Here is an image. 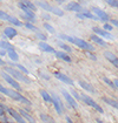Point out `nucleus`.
Here are the masks:
<instances>
[{
	"mask_svg": "<svg viewBox=\"0 0 118 123\" xmlns=\"http://www.w3.org/2000/svg\"><path fill=\"white\" fill-rule=\"evenodd\" d=\"M103 101L106 102L108 104H110V105H112V107H115V108H117V105H118L115 100H111V98H108V97H103Z\"/></svg>",
	"mask_w": 118,
	"mask_h": 123,
	"instance_id": "nucleus-27",
	"label": "nucleus"
},
{
	"mask_svg": "<svg viewBox=\"0 0 118 123\" xmlns=\"http://www.w3.org/2000/svg\"><path fill=\"white\" fill-rule=\"evenodd\" d=\"M0 66H5V62H4L1 59H0Z\"/></svg>",
	"mask_w": 118,
	"mask_h": 123,
	"instance_id": "nucleus-46",
	"label": "nucleus"
},
{
	"mask_svg": "<svg viewBox=\"0 0 118 123\" xmlns=\"http://www.w3.org/2000/svg\"><path fill=\"white\" fill-rule=\"evenodd\" d=\"M0 19H1V20H7V21H8V19H10V15H8L6 12L0 11Z\"/></svg>",
	"mask_w": 118,
	"mask_h": 123,
	"instance_id": "nucleus-30",
	"label": "nucleus"
},
{
	"mask_svg": "<svg viewBox=\"0 0 118 123\" xmlns=\"http://www.w3.org/2000/svg\"><path fill=\"white\" fill-rule=\"evenodd\" d=\"M6 111H8L11 116H12V117H13V118H14V120H15V121H17L18 123H27L26 121H25V120H24V118H22V117H21V115H20L19 113H17L14 109L7 108V110H6Z\"/></svg>",
	"mask_w": 118,
	"mask_h": 123,
	"instance_id": "nucleus-12",
	"label": "nucleus"
},
{
	"mask_svg": "<svg viewBox=\"0 0 118 123\" xmlns=\"http://www.w3.org/2000/svg\"><path fill=\"white\" fill-rule=\"evenodd\" d=\"M108 4L110 5V6L115 7V8H117V7H118V1H117V0H112V1H111V0H109Z\"/></svg>",
	"mask_w": 118,
	"mask_h": 123,
	"instance_id": "nucleus-35",
	"label": "nucleus"
},
{
	"mask_svg": "<svg viewBox=\"0 0 118 123\" xmlns=\"http://www.w3.org/2000/svg\"><path fill=\"white\" fill-rule=\"evenodd\" d=\"M59 46H60V48H63L64 50H66V52H72V49H71V47H69L66 43H63V42H59L58 43Z\"/></svg>",
	"mask_w": 118,
	"mask_h": 123,
	"instance_id": "nucleus-33",
	"label": "nucleus"
},
{
	"mask_svg": "<svg viewBox=\"0 0 118 123\" xmlns=\"http://www.w3.org/2000/svg\"><path fill=\"white\" fill-rule=\"evenodd\" d=\"M65 118H66V122H67V123H72V121H71V118H70L69 116H66Z\"/></svg>",
	"mask_w": 118,
	"mask_h": 123,
	"instance_id": "nucleus-43",
	"label": "nucleus"
},
{
	"mask_svg": "<svg viewBox=\"0 0 118 123\" xmlns=\"http://www.w3.org/2000/svg\"><path fill=\"white\" fill-rule=\"evenodd\" d=\"M97 123H102V121H100V120H97Z\"/></svg>",
	"mask_w": 118,
	"mask_h": 123,
	"instance_id": "nucleus-48",
	"label": "nucleus"
},
{
	"mask_svg": "<svg viewBox=\"0 0 118 123\" xmlns=\"http://www.w3.org/2000/svg\"><path fill=\"white\" fill-rule=\"evenodd\" d=\"M11 24H13V25H15V26H22V22L18 20L17 18H13V17H10V19H8Z\"/></svg>",
	"mask_w": 118,
	"mask_h": 123,
	"instance_id": "nucleus-28",
	"label": "nucleus"
},
{
	"mask_svg": "<svg viewBox=\"0 0 118 123\" xmlns=\"http://www.w3.org/2000/svg\"><path fill=\"white\" fill-rule=\"evenodd\" d=\"M77 18L79 19H92V20H99L95 14H92L91 12H88V11H81L80 13H77Z\"/></svg>",
	"mask_w": 118,
	"mask_h": 123,
	"instance_id": "nucleus-11",
	"label": "nucleus"
},
{
	"mask_svg": "<svg viewBox=\"0 0 118 123\" xmlns=\"http://www.w3.org/2000/svg\"><path fill=\"white\" fill-rule=\"evenodd\" d=\"M52 103L54 104V108H56V111L59 114V115H61L63 114V111H64V104H63V102L60 101V98H59L57 95H52Z\"/></svg>",
	"mask_w": 118,
	"mask_h": 123,
	"instance_id": "nucleus-6",
	"label": "nucleus"
},
{
	"mask_svg": "<svg viewBox=\"0 0 118 123\" xmlns=\"http://www.w3.org/2000/svg\"><path fill=\"white\" fill-rule=\"evenodd\" d=\"M90 38H91V40H92V41H95L96 43H98V45H100L102 47H106V42H105V41H104V40H103L102 38H99V37H97L96 34H92V35H91Z\"/></svg>",
	"mask_w": 118,
	"mask_h": 123,
	"instance_id": "nucleus-21",
	"label": "nucleus"
},
{
	"mask_svg": "<svg viewBox=\"0 0 118 123\" xmlns=\"http://www.w3.org/2000/svg\"><path fill=\"white\" fill-rule=\"evenodd\" d=\"M61 93H63V95H64V97H65V100L69 102V104L71 105V107H73L74 109L76 108H78V103H77V101L72 97V95H70L65 89H61Z\"/></svg>",
	"mask_w": 118,
	"mask_h": 123,
	"instance_id": "nucleus-9",
	"label": "nucleus"
},
{
	"mask_svg": "<svg viewBox=\"0 0 118 123\" xmlns=\"http://www.w3.org/2000/svg\"><path fill=\"white\" fill-rule=\"evenodd\" d=\"M0 55H6V50H0Z\"/></svg>",
	"mask_w": 118,
	"mask_h": 123,
	"instance_id": "nucleus-44",
	"label": "nucleus"
},
{
	"mask_svg": "<svg viewBox=\"0 0 118 123\" xmlns=\"http://www.w3.org/2000/svg\"><path fill=\"white\" fill-rule=\"evenodd\" d=\"M15 66L18 67V68H19L22 73H25V74H29V70H27V69H26V68H25L24 66H21V65H15Z\"/></svg>",
	"mask_w": 118,
	"mask_h": 123,
	"instance_id": "nucleus-37",
	"label": "nucleus"
},
{
	"mask_svg": "<svg viewBox=\"0 0 118 123\" xmlns=\"http://www.w3.org/2000/svg\"><path fill=\"white\" fill-rule=\"evenodd\" d=\"M66 10L67 11H73V12H77V13H80L83 10V7L80 6V4L78 2H70L69 5L66 6Z\"/></svg>",
	"mask_w": 118,
	"mask_h": 123,
	"instance_id": "nucleus-13",
	"label": "nucleus"
},
{
	"mask_svg": "<svg viewBox=\"0 0 118 123\" xmlns=\"http://www.w3.org/2000/svg\"><path fill=\"white\" fill-rule=\"evenodd\" d=\"M104 56L106 57L115 67H118V60L113 53H111V52H105V53H104Z\"/></svg>",
	"mask_w": 118,
	"mask_h": 123,
	"instance_id": "nucleus-15",
	"label": "nucleus"
},
{
	"mask_svg": "<svg viewBox=\"0 0 118 123\" xmlns=\"http://www.w3.org/2000/svg\"><path fill=\"white\" fill-rule=\"evenodd\" d=\"M19 7L21 8V10H22V12H24V14H26L27 17H30V18H32V19H34V18H36L34 13H33V12H32L31 10H29V8H27V7H26V6L24 5V2H22V1H20V2H19Z\"/></svg>",
	"mask_w": 118,
	"mask_h": 123,
	"instance_id": "nucleus-17",
	"label": "nucleus"
},
{
	"mask_svg": "<svg viewBox=\"0 0 118 123\" xmlns=\"http://www.w3.org/2000/svg\"><path fill=\"white\" fill-rule=\"evenodd\" d=\"M4 33H5V35L7 37V38H14L15 35H17V29L13 28V27H7V28H5L4 31Z\"/></svg>",
	"mask_w": 118,
	"mask_h": 123,
	"instance_id": "nucleus-19",
	"label": "nucleus"
},
{
	"mask_svg": "<svg viewBox=\"0 0 118 123\" xmlns=\"http://www.w3.org/2000/svg\"><path fill=\"white\" fill-rule=\"evenodd\" d=\"M1 116H4V111H2V110L0 109V117H1Z\"/></svg>",
	"mask_w": 118,
	"mask_h": 123,
	"instance_id": "nucleus-47",
	"label": "nucleus"
},
{
	"mask_svg": "<svg viewBox=\"0 0 118 123\" xmlns=\"http://www.w3.org/2000/svg\"><path fill=\"white\" fill-rule=\"evenodd\" d=\"M40 118H41L44 122H46V123H54V122H52V118H51V117H49L47 115H44V114H41V115H40Z\"/></svg>",
	"mask_w": 118,
	"mask_h": 123,
	"instance_id": "nucleus-29",
	"label": "nucleus"
},
{
	"mask_svg": "<svg viewBox=\"0 0 118 123\" xmlns=\"http://www.w3.org/2000/svg\"><path fill=\"white\" fill-rule=\"evenodd\" d=\"M44 18H45L46 20H50V19H51V18H50V15H47V14H44Z\"/></svg>",
	"mask_w": 118,
	"mask_h": 123,
	"instance_id": "nucleus-45",
	"label": "nucleus"
},
{
	"mask_svg": "<svg viewBox=\"0 0 118 123\" xmlns=\"http://www.w3.org/2000/svg\"><path fill=\"white\" fill-rule=\"evenodd\" d=\"M110 21H111V24H110V25H111V26H112V25H113V26H117V20H110Z\"/></svg>",
	"mask_w": 118,
	"mask_h": 123,
	"instance_id": "nucleus-42",
	"label": "nucleus"
},
{
	"mask_svg": "<svg viewBox=\"0 0 118 123\" xmlns=\"http://www.w3.org/2000/svg\"><path fill=\"white\" fill-rule=\"evenodd\" d=\"M38 5H39L40 7H43L45 11H49L51 13H54L56 15H59V17H63L64 15V12L61 10H59V8H56V7H52V6H50L47 2H44V1H38L37 2Z\"/></svg>",
	"mask_w": 118,
	"mask_h": 123,
	"instance_id": "nucleus-5",
	"label": "nucleus"
},
{
	"mask_svg": "<svg viewBox=\"0 0 118 123\" xmlns=\"http://www.w3.org/2000/svg\"><path fill=\"white\" fill-rule=\"evenodd\" d=\"M37 37H38L39 39H41V40H43V42H45V40H46V37H45L44 34H41V33H38V34H37Z\"/></svg>",
	"mask_w": 118,
	"mask_h": 123,
	"instance_id": "nucleus-38",
	"label": "nucleus"
},
{
	"mask_svg": "<svg viewBox=\"0 0 118 123\" xmlns=\"http://www.w3.org/2000/svg\"><path fill=\"white\" fill-rule=\"evenodd\" d=\"M0 48H2V50H14V47L8 43V42H6V41H0Z\"/></svg>",
	"mask_w": 118,
	"mask_h": 123,
	"instance_id": "nucleus-23",
	"label": "nucleus"
},
{
	"mask_svg": "<svg viewBox=\"0 0 118 123\" xmlns=\"http://www.w3.org/2000/svg\"><path fill=\"white\" fill-rule=\"evenodd\" d=\"M72 43H74L76 46H78L79 48H81V49H85V50H95V47L91 45V43H88L86 42L85 40H83V39H79V38H73V41H72Z\"/></svg>",
	"mask_w": 118,
	"mask_h": 123,
	"instance_id": "nucleus-4",
	"label": "nucleus"
},
{
	"mask_svg": "<svg viewBox=\"0 0 118 123\" xmlns=\"http://www.w3.org/2000/svg\"><path fill=\"white\" fill-rule=\"evenodd\" d=\"M44 27L47 29L50 33H54V28H53V27H52L51 25H49V24H46V22H45V24H44Z\"/></svg>",
	"mask_w": 118,
	"mask_h": 123,
	"instance_id": "nucleus-36",
	"label": "nucleus"
},
{
	"mask_svg": "<svg viewBox=\"0 0 118 123\" xmlns=\"http://www.w3.org/2000/svg\"><path fill=\"white\" fill-rule=\"evenodd\" d=\"M93 32L96 33V35H97V37L100 35V37H104V38H106V39H112L111 33H108V32H105L104 29L99 28V27H93Z\"/></svg>",
	"mask_w": 118,
	"mask_h": 123,
	"instance_id": "nucleus-14",
	"label": "nucleus"
},
{
	"mask_svg": "<svg viewBox=\"0 0 118 123\" xmlns=\"http://www.w3.org/2000/svg\"><path fill=\"white\" fill-rule=\"evenodd\" d=\"M6 95H7V96H10L11 98L15 100L17 102H21V103H25V104H29V105H31V102H30L26 97H24L22 95H20L19 93H17V92H14V90H12V89H7V93H6Z\"/></svg>",
	"mask_w": 118,
	"mask_h": 123,
	"instance_id": "nucleus-3",
	"label": "nucleus"
},
{
	"mask_svg": "<svg viewBox=\"0 0 118 123\" xmlns=\"http://www.w3.org/2000/svg\"><path fill=\"white\" fill-rule=\"evenodd\" d=\"M0 74H1V76L4 77V80H5L7 83H10V85L12 86L13 88H15L17 90H21V87H20V85L18 83V82H17V81H15V80H14V79H12V77H11L8 74H6L5 72H1Z\"/></svg>",
	"mask_w": 118,
	"mask_h": 123,
	"instance_id": "nucleus-7",
	"label": "nucleus"
},
{
	"mask_svg": "<svg viewBox=\"0 0 118 123\" xmlns=\"http://www.w3.org/2000/svg\"><path fill=\"white\" fill-rule=\"evenodd\" d=\"M53 74H54V76H56L58 80H60L61 82H64V83L70 85V86L73 85V81H72V79H71V77H69V76H66L65 74H61V73H59V72H54Z\"/></svg>",
	"mask_w": 118,
	"mask_h": 123,
	"instance_id": "nucleus-10",
	"label": "nucleus"
},
{
	"mask_svg": "<svg viewBox=\"0 0 118 123\" xmlns=\"http://www.w3.org/2000/svg\"><path fill=\"white\" fill-rule=\"evenodd\" d=\"M2 72H5L6 74H8V75H10L12 79H15V81L18 80V81H21V82H26V83H30V80L27 79V77H26V76L24 75V74H21L20 72H18L17 69L12 68V67H5Z\"/></svg>",
	"mask_w": 118,
	"mask_h": 123,
	"instance_id": "nucleus-1",
	"label": "nucleus"
},
{
	"mask_svg": "<svg viewBox=\"0 0 118 123\" xmlns=\"http://www.w3.org/2000/svg\"><path fill=\"white\" fill-rule=\"evenodd\" d=\"M39 47L43 49V50H45L46 53H54L56 50H54V48L53 47H51L49 43H46V42H39Z\"/></svg>",
	"mask_w": 118,
	"mask_h": 123,
	"instance_id": "nucleus-20",
	"label": "nucleus"
},
{
	"mask_svg": "<svg viewBox=\"0 0 118 123\" xmlns=\"http://www.w3.org/2000/svg\"><path fill=\"white\" fill-rule=\"evenodd\" d=\"M103 81H104V82H105V83H106L109 87H111V88L116 89V87H115V85H113V82H112L111 80H109L108 77H103Z\"/></svg>",
	"mask_w": 118,
	"mask_h": 123,
	"instance_id": "nucleus-31",
	"label": "nucleus"
},
{
	"mask_svg": "<svg viewBox=\"0 0 118 123\" xmlns=\"http://www.w3.org/2000/svg\"><path fill=\"white\" fill-rule=\"evenodd\" d=\"M71 93H72V95H73L74 97H77V98H80V97H79V95L77 94V92H76V90H73V89H71Z\"/></svg>",
	"mask_w": 118,
	"mask_h": 123,
	"instance_id": "nucleus-39",
	"label": "nucleus"
},
{
	"mask_svg": "<svg viewBox=\"0 0 118 123\" xmlns=\"http://www.w3.org/2000/svg\"><path fill=\"white\" fill-rule=\"evenodd\" d=\"M54 54L57 55V57H59V59H61V60H64V61H66V62H71V57L65 53V52H54Z\"/></svg>",
	"mask_w": 118,
	"mask_h": 123,
	"instance_id": "nucleus-22",
	"label": "nucleus"
},
{
	"mask_svg": "<svg viewBox=\"0 0 118 123\" xmlns=\"http://www.w3.org/2000/svg\"><path fill=\"white\" fill-rule=\"evenodd\" d=\"M103 28H104V31H105V32H108V33H110V31H112V29H113V27H112V26H111L110 24H105ZM103 28H102V29H103Z\"/></svg>",
	"mask_w": 118,
	"mask_h": 123,
	"instance_id": "nucleus-34",
	"label": "nucleus"
},
{
	"mask_svg": "<svg viewBox=\"0 0 118 123\" xmlns=\"http://www.w3.org/2000/svg\"><path fill=\"white\" fill-rule=\"evenodd\" d=\"M25 27H26V28H29V29H31V31H34V32H39V29L37 28L36 26H33L32 24H29V22H25Z\"/></svg>",
	"mask_w": 118,
	"mask_h": 123,
	"instance_id": "nucleus-32",
	"label": "nucleus"
},
{
	"mask_svg": "<svg viewBox=\"0 0 118 123\" xmlns=\"http://www.w3.org/2000/svg\"><path fill=\"white\" fill-rule=\"evenodd\" d=\"M78 83H79V86H80V87H81L83 89L88 90V92H90V93H96L95 88H93L92 86L90 85V83H88V82H85V81H79Z\"/></svg>",
	"mask_w": 118,
	"mask_h": 123,
	"instance_id": "nucleus-18",
	"label": "nucleus"
},
{
	"mask_svg": "<svg viewBox=\"0 0 118 123\" xmlns=\"http://www.w3.org/2000/svg\"><path fill=\"white\" fill-rule=\"evenodd\" d=\"M88 57H90V59H92V60H97V57L95 56L92 53H88Z\"/></svg>",
	"mask_w": 118,
	"mask_h": 123,
	"instance_id": "nucleus-40",
	"label": "nucleus"
},
{
	"mask_svg": "<svg viewBox=\"0 0 118 123\" xmlns=\"http://www.w3.org/2000/svg\"><path fill=\"white\" fill-rule=\"evenodd\" d=\"M92 11L95 12V14H96V17L98 18L100 21H109L110 20V18H109V15L104 12V11H102V10H99L98 7H92Z\"/></svg>",
	"mask_w": 118,
	"mask_h": 123,
	"instance_id": "nucleus-8",
	"label": "nucleus"
},
{
	"mask_svg": "<svg viewBox=\"0 0 118 123\" xmlns=\"http://www.w3.org/2000/svg\"><path fill=\"white\" fill-rule=\"evenodd\" d=\"M19 114L21 115V117H22V118H24V120H25V121H26L27 123H36L34 118H33V117H32V116H31L29 113H26L24 109H20V110H19Z\"/></svg>",
	"mask_w": 118,
	"mask_h": 123,
	"instance_id": "nucleus-16",
	"label": "nucleus"
},
{
	"mask_svg": "<svg viewBox=\"0 0 118 123\" xmlns=\"http://www.w3.org/2000/svg\"><path fill=\"white\" fill-rule=\"evenodd\" d=\"M40 95H41V97L45 100V102L52 103V98H51V96L49 95V93H47V92H45V90H40Z\"/></svg>",
	"mask_w": 118,
	"mask_h": 123,
	"instance_id": "nucleus-24",
	"label": "nucleus"
},
{
	"mask_svg": "<svg viewBox=\"0 0 118 123\" xmlns=\"http://www.w3.org/2000/svg\"><path fill=\"white\" fill-rule=\"evenodd\" d=\"M6 54H7V55L10 56V59H12L13 61H18V59H19L18 54H17V52H14V50H7Z\"/></svg>",
	"mask_w": 118,
	"mask_h": 123,
	"instance_id": "nucleus-25",
	"label": "nucleus"
},
{
	"mask_svg": "<svg viewBox=\"0 0 118 123\" xmlns=\"http://www.w3.org/2000/svg\"><path fill=\"white\" fill-rule=\"evenodd\" d=\"M1 120H2V122L4 123H8V118L5 117V116H1Z\"/></svg>",
	"mask_w": 118,
	"mask_h": 123,
	"instance_id": "nucleus-41",
	"label": "nucleus"
},
{
	"mask_svg": "<svg viewBox=\"0 0 118 123\" xmlns=\"http://www.w3.org/2000/svg\"><path fill=\"white\" fill-rule=\"evenodd\" d=\"M22 2H24V5H25V6H26L29 10L32 11L33 13L36 12V10H37V8H36V5H34L33 2H31V1H22Z\"/></svg>",
	"mask_w": 118,
	"mask_h": 123,
	"instance_id": "nucleus-26",
	"label": "nucleus"
},
{
	"mask_svg": "<svg viewBox=\"0 0 118 123\" xmlns=\"http://www.w3.org/2000/svg\"><path fill=\"white\" fill-rule=\"evenodd\" d=\"M79 97H80V98L83 100V102H85V103L88 104V105L92 107L93 109H96V110H97L98 113H100V114L104 113L103 108H102V107H100V105H99V104L97 103V102H96L95 100H92V98H91L90 96H88V95H85V94H83V95H80Z\"/></svg>",
	"mask_w": 118,
	"mask_h": 123,
	"instance_id": "nucleus-2",
	"label": "nucleus"
}]
</instances>
